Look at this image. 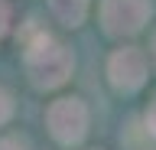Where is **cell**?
Masks as SVG:
<instances>
[{"instance_id":"obj_1","label":"cell","mask_w":156,"mask_h":150,"mask_svg":"<svg viewBox=\"0 0 156 150\" xmlns=\"http://www.w3.org/2000/svg\"><path fill=\"white\" fill-rule=\"evenodd\" d=\"M72 52L62 42H52L49 36H39L26 49V75L39 88H58L72 75Z\"/></svg>"},{"instance_id":"obj_2","label":"cell","mask_w":156,"mask_h":150,"mask_svg":"<svg viewBox=\"0 0 156 150\" xmlns=\"http://www.w3.org/2000/svg\"><path fill=\"white\" fill-rule=\"evenodd\" d=\"M46 118H49V130L58 144H78L88 130V108L78 98H58Z\"/></svg>"},{"instance_id":"obj_3","label":"cell","mask_w":156,"mask_h":150,"mask_svg":"<svg viewBox=\"0 0 156 150\" xmlns=\"http://www.w3.org/2000/svg\"><path fill=\"white\" fill-rule=\"evenodd\" d=\"M146 16H150V0H104L101 3V20L111 36L140 33Z\"/></svg>"},{"instance_id":"obj_4","label":"cell","mask_w":156,"mask_h":150,"mask_svg":"<svg viewBox=\"0 0 156 150\" xmlns=\"http://www.w3.org/2000/svg\"><path fill=\"white\" fill-rule=\"evenodd\" d=\"M107 75L111 85L120 91H136L146 79V59L140 49H117L107 62Z\"/></svg>"},{"instance_id":"obj_5","label":"cell","mask_w":156,"mask_h":150,"mask_svg":"<svg viewBox=\"0 0 156 150\" xmlns=\"http://www.w3.org/2000/svg\"><path fill=\"white\" fill-rule=\"evenodd\" d=\"M49 7L65 26H78L85 20V10H88V0H49Z\"/></svg>"},{"instance_id":"obj_6","label":"cell","mask_w":156,"mask_h":150,"mask_svg":"<svg viewBox=\"0 0 156 150\" xmlns=\"http://www.w3.org/2000/svg\"><path fill=\"white\" fill-rule=\"evenodd\" d=\"M10 114H13V101H10V95L3 88H0V124H7Z\"/></svg>"},{"instance_id":"obj_7","label":"cell","mask_w":156,"mask_h":150,"mask_svg":"<svg viewBox=\"0 0 156 150\" xmlns=\"http://www.w3.org/2000/svg\"><path fill=\"white\" fill-rule=\"evenodd\" d=\"M7 26H10V3H7V0H0V39H3Z\"/></svg>"},{"instance_id":"obj_8","label":"cell","mask_w":156,"mask_h":150,"mask_svg":"<svg viewBox=\"0 0 156 150\" xmlns=\"http://www.w3.org/2000/svg\"><path fill=\"white\" fill-rule=\"evenodd\" d=\"M146 127H150V134L156 137V101H153V108L146 111Z\"/></svg>"},{"instance_id":"obj_9","label":"cell","mask_w":156,"mask_h":150,"mask_svg":"<svg viewBox=\"0 0 156 150\" xmlns=\"http://www.w3.org/2000/svg\"><path fill=\"white\" fill-rule=\"evenodd\" d=\"M0 150H26V147H23V144H20V140H0Z\"/></svg>"},{"instance_id":"obj_10","label":"cell","mask_w":156,"mask_h":150,"mask_svg":"<svg viewBox=\"0 0 156 150\" xmlns=\"http://www.w3.org/2000/svg\"><path fill=\"white\" fill-rule=\"evenodd\" d=\"M153 49H156V46H153Z\"/></svg>"}]
</instances>
